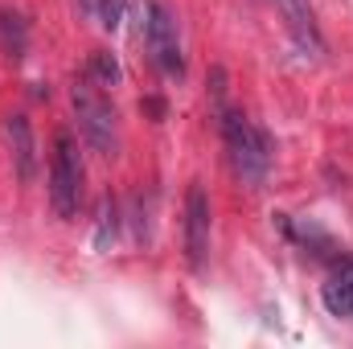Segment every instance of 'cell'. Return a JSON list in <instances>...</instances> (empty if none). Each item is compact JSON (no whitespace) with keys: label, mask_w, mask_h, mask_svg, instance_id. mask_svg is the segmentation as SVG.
<instances>
[{"label":"cell","mask_w":353,"mask_h":349,"mask_svg":"<svg viewBox=\"0 0 353 349\" xmlns=\"http://www.w3.org/2000/svg\"><path fill=\"white\" fill-rule=\"evenodd\" d=\"M222 140H226V157L230 169L243 185L259 189L271 173V136L259 123H251L243 111H222Z\"/></svg>","instance_id":"obj_1"},{"label":"cell","mask_w":353,"mask_h":349,"mask_svg":"<svg viewBox=\"0 0 353 349\" xmlns=\"http://www.w3.org/2000/svg\"><path fill=\"white\" fill-rule=\"evenodd\" d=\"M70 99H74V115H79L83 140L94 152L115 157V148H119V115H115L111 99L103 94V87L94 79H83V83H74Z\"/></svg>","instance_id":"obj_2"},{"label":"cell","mask_w":353,"mask_h":349,"mask_svg":"<svg viewBox=\"0 0 353 349\" xmlns=\"http://www.w3.org/2000/svg\"><path fill=\"white\" fill-rule=\"evenodd\" d=\"M79 193H83V165L70 132H58L54 140V165H50V206L58 218L79 214Z\"/></svg>","instance_id":"obj_3"},{"label":"cell","mask_w":353,"mask_h":349,"mask_svg":"<svg viewBox=\"0 0 353 349\" xmlns=\"http://www.w3.org/2000/svg\"><path fill=\"white\" fill-rule=\"evenodd\" d=\"M144 46H148V54H152V62H157L161 74H169V79H181L185 74L181 41H176V21L161 0H148L144 4Z\"/></svg>","instance_id":"obj_4"},{"label":"cell","mask_w":353,"mask_h":349,"mask_svg":"<svg viewBox=\"0 0 353 349\" xmlns=\"http://www.w3.org/2000/svg\"><path fill=\"white\" fill-rule=\"evenodd\" d=\"M185 255L189 267H201L210 255V197L201 185H189L185 197Z\"/></svg>","instance_id":"obj_5"},{"label":"cell","mask_w":353,"mask_h":349,"mask_svg":"<svg viewBox=\"0 0 353 349\" xmlns=\"http://www.w3.org/2000/svg\"><path fill=\"white\" fill-rule=\"evenodd\" d=\"M4 144H8L17 181L29 185L37 177V144H33V128H29L25 115H4Z\"/></svg>","instance_id":"obj_6"},{"label":"cell","mask_w":353,"mask_h":349,"mask_svg":"<svg viewBox=\"0 0 353 349\" xmlns=\"http://www.w3.org/2000/svg\"><path fill=\"white\" fill-rule=\"evenodd\" d=\"M275 8H279V17H283V25H288L292 41H296L304 54L321 58V54H325V37H321V29H316L312 4H308V0H275Z\"/></svg>","instance_id":"obj_7"},{"label":"cell","mask_w":353,"mask_h":349,"mask_svg":"<svg viewBox=\"0 0 353 349\" xmlns=\"http://www.w3.org/2000/svg\"><path fill=\"white\" fill-rule=\"evenodd\" d=\"M325 308L333 317H350L353 321V259H345L325 283Z\"/></svg>","instance_id":"obj_8"},{"label":"cell","mask_w":353,"mask_h":349,"mask_svg":"<svg viewBox=\"0 0 353 349\" xmlns=\"http://www.w3.org/2000/svg\"><path fill=\"white\" fill-rule=\"evenodd\" d=\"M0 41H4V50H8V58H25V21L17 17V12H0Z\"/></svg>","instance_id":"obj_9"},{"label":"cell","mask_w":353,"mask_h":349,"mask_svg":"<svg viewBox=\"0 0 353 349\" xmlns=\"http://www.w3.org/2000/svg\"><path fill=\"white\" fill-rule=\"evenodd\" d=\"M90 70H94L103 83H115V79H119V66H115V58H111V54H103V50H94V58H90Z\"/></svg>","instance_id":"obj_10"},{"label":"cell","mask_w":353,"mask_h":349,"mask_svg":"<svg viewBox=\"0 0 353 349\" xmlns=\"http://www.w3.org/2000/svg\"><path fill=\"white\" fill-rule=\"evenodd\" d=\"M123 17V0H99V25L103 29H115Z\"/></svg>","instance_id":"obj_11"},{"label":"cell","mask_w":353,"mask_h":349,"mask_svg":"<svg viewBox=\"0 0 353 349\" xmlns=\"http://www.w3.org/2000/svg\"><path fill=\"white\" fill-rule=\"evenodd\" d=\"M79 12L83 17H99V0H79Z\"/></svg>","instance_id":"obj_12"}]
</instances>
